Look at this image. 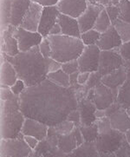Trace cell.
<instances>
[{
	"label": "cell",
	"instance_id": "cell-24",
	"mask_svg": "<svg viewBox=\"0 0 130 157\" xmlns=\"http://www.w3.org/2000/svg\"><path fill=\"white\" fill-rule=\"evenodd\" d=\"M17 79V73L14 66L5 59V61L1 63L0 87H11Z\"/></svg>",
	"mask_w": 130,
	"mask_h": 157
},
{
	"label": "cell",
	"instance_id": "cell-15",
	"mask_svg": "<svg viewBox=\"0 0 130 157\" xmlns=\"http://www.w3.org/2000/svg\"><path fill=\"white\" fill-rule=\"evenodd\" d=\"M88 0H59L56 7L59 12L78 18L88 6Z\"/></svg>",
	"mask_w": 130,
	"mask_h": 157
},
{
	"label": "cell",
	"instance_id": "cell-48",
	"mask_svg": "<svg viewBox=\"0 0 130 157\" xmlns=\"http://www.w3.org/2000/svg\"><path fill=\"white\" fill-rule=\"evenodd\" d=\"M91 3H95L98 5H102L104 7L110 6V5H116L120 0H89Z\"/></svg>",
	"mask_w": 130,
	"mask_h": 157
},
{
	"label": "cell",
	"instance_id": "cell-53",
	"mask_svg": "<svg viewBox=\"0 0 130 157\" xmlns=\"http://www.w3.org/2000/svg\"><path fill=\"white\" fill-rule=\"evenodd\" d=\"M124 67H125L126 69L128 70V69H130V59H128V60H125V62H124Z\"/></svg>",
	"mask_w": 130,
	"mask_h": 157
},
{
	"label": "cell",
	"instance_id": "cell-17",
	"mask_svg": "<svg viewBox=\"0 0 130 157\" xmlns=\"http://www.w3.org/2000/svg\"><path fill=\"white\" fill-rule=\"evenodd\" d=\"M122 40L113 25L109 27L105 32L101 33V36L96 45L101 51H109L114 49H119L122 44Z\"/></svg>",
	"mask_w": 130,
	"mask_h": 157
},
{
	"label": "cell",
	"instance_id": "cell-2",
	"mask_svg": "<svg viewBox=\"0 0 130 157\" xmlns=\"http://www.w3.org/2000/svg\"><path fill=\"white\" fill-rule=\"evenodd\" d=\"M4 55L5 59L14 66L18 79L25 82L26 87L39 84L47 78L49 73L61 68L60 63L42 55L39 46L26 52H19L15 56H7L5 53Z\"/></svg>",
	"mask_w": 130,
	"mask_h": 157
},
{
	"label": "cell",
	"instance_id": "cell-1",
	"mask_svg": "<svg viewBox=\"0 0 130 157\" xmlns=\"http://www.w3.org/2000/svg\"><path fill=\"white\" fill-rule=\"evenodd\" d=\"M20 109L25 117L55 126L78 109L75 90L58 86L49 79L35 86L26 87L19 95Z\"/></svg>",
	"mask_w": 130,
	"mask_h": 157
},
{
	"label": "cell",
	"instance_id": "cell-27",
	"mask_svg": "<svg viewBox=\"0 0 130 157\" xmlns=\"http://www.w3.org/2000/svg\"><path fill=\"white\" fill-rule=\"evenodd\" d=\"M117 101L125 109L130 107V69L127 70V79L118 90Z\"/></svg>",
	"mask_w": 130,
	"mask_h": 157
},
{
	"label": "cell",
	"instance_id": "cell-9",
	"mask_svg": "<svg viewBox=\"0 0 130 157\" xmlns=\"http://www.w3.org/2000/svg\"><path fill=\"white\" fill-rule=\"evenodd\" d=\"M13 36L17 41L20 52L29 51L32 48L38 46L44 39V36L38 31L32 32L21 27L15 28L13 31Z\"/></svg>",
	"mask_w": 130,
	"mask_h": 157
},
{
	"label": "cell",
	"instance_id": "cell-23",
	"mask_svg": "<svg viewBox=\"0 0 130 157\" xmlns=\"http://www.w3.org/2000/svg\"><path fill=\"white\" fill-rule=\"evenodd\" d=\"M112 128L125 134L130 129V117L125 108L121 107L109 117Z\"/></svg>",
	"mask_w": 130,
	"mask_h": 157
},
{
	"label": "cell",
	"instance_id": "cell-55",
	"mask_svg": "<svg viewBox=\"0 0 130 157\" xmlns=\"http://www.w3.org/2000/svg\"><path fill=\"white\" fill-rule=\"evenodd\" d=\"M127 109V112H128V116H129L130 117V107L129 108H128V109Z\"/></svg>",
	"mask_w": 130,
	"mask_h": 157
},
{
	"label": "cell",
	"instance_id": "cell-54",
	"mask_svg": "<svg viewBox=\"0 0 130 157\" xmlns=\"http://www.w3.org/2000/svg\"><path fill=\"white\" fill-rule=\"evenodd\" d=\"M125 135H126V137H127V139H128V141L130 143V129L128 130V131L126 132Z\"/></svg>",
	"mask_w": 130,
	"mask_h": 157
},
{
	"label": "cell",
	"instance_id": "cell-4",
	"mask_svg": "<svg viewBox=\"0 0 130 157\" xmlns=\"http://www.w3.org/2000/svg\"><path fill=\"white\" fill-rule=\"evenodd\" d=\"M51 46V58L60 63L76 60L81 56L85 45L80 37L66 35H49Z\"/></svg>",
	"mask_w": 130,
	"mask_h": 157
},
{
	"label": "cell",
	"instance_id": "cell-46",
	"mask_svg": "<svg viewBox=\"0 0 130 157\" xmlns=\"http://www.w3.org/2000/svg\"><path fill=\"white\" fill-rule=\"evenodd\" d=\"M24 139H25L26 143L28 144V146L32 150H34L36 147H37L38 143H39V140L38 139H36L34 136H24Z\"/></svg>",
	"mask_w": 130,
	"mask_h": 157
},
{
	"label": "cell",
	"instance_id": "cell-34",
	"mask_svg": "<svg viewBox=\"0 0 130 157\" xmlns=\"http://www.w3.org/2000/svg\"><path fill=\"white\" fill-rule=\"evenodd\" d=\"M52 127H53V129H54L55 134L63 136V135L70 134L71 132L74 130L75 125L73 122L69 121L68 119H66L64 121L59 122L58 124Z\"/></svg>",
	"mask_w": 130,
	"mask_h": 157
},
{
	"label": "cell",
	"instance_id": "cell-32",
	"mask_svg": "<svg viewBox=\"0 0 130 157\" xmlns=\"http://www.w3.org/2000/svg\"><path fill=\"white\" fill-rule=\"evenodd\" d=\"M81 132L85 142H95L99 136V128L96 122L90 126H80Z\"/></svg>",
	"mask_w": 130,
	"mask_h": 157
},
{
	"label": "cell",
	"instance_id": "cell-5",
	"mask_svg": "<svg viewBox=\"0 0 130 157\" xmlns=\"http://www.w3.org/2000/svg\"><path fill=\"white\" fill-rule=\"evenodd\" d=\"M124 136V133L114 128L99 134L95 144L101 157H115V153L120 147Z\"/></svg>",
	"mask_w": 130,
	"mask_h": 157
},
{
	"label": "cell",
	"instance_id": "cell-13",
	"mask_svg": "<svg viewBox=\"0 0 130 157\" xmlns=\"http://www.w3.org/2000/svg\"><path fill=\"white\" fill-rule=\"evenodd\" d=\"M60 14L56 5L44 7L42 15H41L40 23L38 26V32L44 37H47L50 34V30L57 22V17Z\"/></svg>",
	"mask_w": 130,
	"mask_h": 157
},
{
	"label": "cell",
	"instance_id": "cell-18",
	"mask_svg": "<svg viewBox=\"0 0 130 157\" xmlns=\"http://www.w3.org/2000/svg\"><path fill=\"white\" fill-rule=\"evenodd\" d=\"M15 28L10 25L7 29L1 31V52L7 56H15L20 52L17 41L13 36Z\"/></svg>",
	"mask_w": 130,
	"mask_h": 157
},
{
	"label": "cell",
	"instance_id": "cell-26",
	"mask_svg": "<svg viewBox=\"0 0 130 157\" xmlns=\"http://www.w3.org/2000/svg\"><path fill=\"white\" fill-rule=\"evenodd\" d=\"M69 156L81 157H101V155L95 147V142H85L76 147Z\"/></svg>",
	"mask_w": 130,
	"mask_h": 157
},
{
	"label": "cell",
	"instance_id": "cell-10",
	"mask_svg": "<svg viewBox=\"0 0 130 157\" xmlns=\"http://www.w3.org/2000/svg\"><path fill=\"white\" fill-rule=\"evenodd\" d=\"M84 142V139L82 135L80 127L75 126L74 130L70 134L61 136L58 135V144L57 147L62 152H63L69 156L75 150L76 147H78Z\"/></svg>",
	"mask_w": 130,
	"mask_h": 157
},
{
	"label": "cell",
	"instance_id": "cell-6",
	"mask_svg": "<svg viewBox=\"0 0 130 157\" xmlns=\"http://www.w3.org/2000/svg\"><path fill=\"white\" fill-rule=\"evenodd\" d=\"M32 151L25 141L22 133L17 138L1 139L0 141L1 157H29Z\"/></svg>",
	"mask_w": 130,
	"mask_h": 157
},
{
	"label": "cell",
	"instance_id": "cell-47",
	"mask_svg": "<svg viewBox=\"0 0 130 157\" xmlns=\"http://www.w3.org/2000/svg\"><path fill=\"white\" fill-rule=\"evenodd\" d=\"M121 105H120V103L118 102V101H115L114 103H112L111 105H110L109 108H107L105 109V114H106V117H109L111 115H113L115 112H116L119 109L121 108Z\"/></svg>",
	"mask_w": 130,
	"mask_h": 157
},
{
	"label": "cell",
	"instance_id": "cell-31",
	"mask_svg": "<svg viewBox=\"0 0 130 157\" xmlns=\"http://www.w3.org/2000/svg\"><path fill=\"white\" fill-rule=\"evenodd\" d=\"M120 36L122 43L130 42V23L118 19L112 25Z\"/></svg>",
	"mask_w": 130,
	"mask_h": 157
},
{
	"label": "cell",
	"instance_id": "cell-56",
	"mask_svg": "<svg viewBox=\"0 0 130 157\" xmlns=\"http://www.w3.org/2000/svg\"><path fill=\"white\" fill-rule=\"evenodd\" d=\"M129 1H130V0H129Z\"/></svg>",
	"mask_w": 130,
	"mask_h": 157
},
{
	"label": "cell",
	"instance_id": "cell-29",
	"mask_svg": "<svg viewBox=\"0 0 130 157\" xmlns=\"http://www.w3.org/2000/svg\"><path fill=\"white\" fill-rule=\"evenodd\" d=\"M11 0H1V31L10 25Z\"/></svg>",
	"mask_w": 130,
	"mask_h": 157
},
{
	"label": "cell",
	"instance_id": "cell-35",
	"mask_svg": "<svg viewBox=\"0 0 130 157\" xmlns=\"http://www.w3.org/2000/svg\"><path fill=\"white\" fill-rule=\"evenodd\" d=\"M120 9L119 19L130 23V1L129 0H120L117 4Z\"/></svg>",
	"mask_w": 130,
	"mask_h": 157
},
{
	"label": "cell",
	"instance_id": "cell-11",
	"mask_svg": "<svg viewBox=\"0 0 130 157\" xmlns=\"http://www.w3.org/2000/svg\"><path fill=\"white\" fill-rule=\"evenodd\" d=\"M105 7L102 5L91 3L89 1L86 10L82 13V15L78 18H76L78 21V24H79L81 33H83V32L90 31L94 28L95 21L101 13V11Z\"/></svg>",
	"mask_w": 130,
	"mask_h": 157
},
{
	"label": "cell",
	"instance_id": "cell-33",
	"mask_svg": "<svg viewBox=\"0 0 130 157\" xmlns=\"http://www.w3.org/2000/svg\"><path fill=\"white\" fill-rule=\"evenodd\" d=\"M101 36V33L95 31V29H91L90 31H87L81 34V40L82 41L83 44L87 45H93L96 44Z\"/></svg>",
	"mask_w": 130,
	"mask_h": 157
},
{
	"label": "cell",
	"instance_id": "cell-42",
	"mask_svg": "<svg viewBox=\"0 0 130 157\" xmlns=\"http://www.w3.org/2000/svg\"><path fill=\"white\" fill-rule=\"evenodd\" d=\"M25 88H26V85H25V82L22 81L21 79H17L15 83L10 87V90L14 93V95L19 96L21 93L25 90Z\"/></svg>",
	"mask_w": 130,
	"mask_h": 157
},
{
	"label": "cell",
	"instance_id": "cell-3",
	"mask_svg": "<svg viewBox=\"0 0 130 157\" xmlns=\"http://www.w3.org/2000/svg\"><path fill=\"white\" fill-rule=\"evenodd\" d=\"M25 117L20 109L19 96L0 101V137L1 139L19 136Z\"/></svg>",
	"mask_w": 130,
	"mask_h": 157
},
{
	"label": "cell",
	"instance_id": "cell-20",
	"mask_svg": "<svg viewBox=\"0 0 130 157\" xmlns=\"http://www.w3.org/2000/svg\"><path fill=\"white\" fill-rule=\"evenodd\" d=\"M31 0H11L10 6V25L19 27L25 13L30 7Z\"/></svg>",
	"mask_w": 130,
	"mask_h": 157
},
{
	"label": "cell",
	"instance_id": "cell-44",
	"mask_svg": "<svg viewBox=\"0 0 130 157\" xmlns=\"http://www.w3.org/2000/svg\"><path fill=\"white\" fill-rule=\"evenodd\" d=\"M15 96L16 95H14V93L11 91L10 87H1V89H0V98L1 99L0 100L5 101V100L12 98Z\"/></svg>",
	"mask_w": 130,
	"mask_h": 157
},
{
	"label": "cell",
	"instance_id": "cell-28",
	"mask_svg": "<svg viewBox=\"0 0 130 157\" xmlns=\"http://www.w3.org/2000/svg\"><path fill=\"white\" fill-rule=\"evenodd\" d=\"M47 79L54 82L55 84L64 88L70 87V75L65 73L62 69H58L55 71H52L48 74Z\"/></svg>",
	"mask_w": 130,
	"mask_h": 157
},
{
	"label": "cell",
	"instance_id": "cell-40",
	"mask_svg": "<svg viewBox=\"0 0 130 157\" xmlns=\"http://www.w3.org/2000/svg\"><path fill=\"white\" fill-rule=\"evenodd\" d=\"M105 10L107 11L109 17L112 25L115 23V21L119 19V17H120V9L117 6V5L107 6V7H105Z\"/></svg>",
	"mask_w": 130,
	"mask_h": 157
},
{
	"label": "cell",
	"instance_id": "cell-30",
	"mask_svg": "<svg viewBox=\"0 0 130 157\" xmlns=\"http://www.w3.org/2000/svg\"><path fill=\"white\" fill-rule=\"evenodd\" d=\"M111 25H112L111 20H110L109 17L105 8H104L103 10L101 11V13L98 16L93 29H95V31H97L100 33H103L108 29H109V27Z\"/></svg>",
	"mask_w": 130,
	"mask_h": 157
},
{
	"label": "cell",
	"instance_id": "cell-37",
	"mask_svg": "<svg viewBox=\"0 0 130 157\" xmlns=\"http://www.w3.org/2000/svg\"><path fill=\"white\" fill-rule=\"evenodd\" d=\"M61 69L67 73L68 75L74 74L75 72L79 71V64L78 61L76 60H72L70 62H66L64 63H61Z\"/></svg>",
	"mask_w": 130,
	"mask_h": 157
},
{
	"label": "cell",
	"instance_id": "cell-25",
	"mask_svg": "<svg viewBox=\"0 0 130 157\" xmlns=\"http://www.w3.org/2000/svg\"><path fill=\"white\" fill-rule=\"evenodd\" d=\"M30 156L35 157H48V156H56L63 157L67 156L64 153L62 152L57 147H54L48 142V140L44 138V140L39 141L37 147L32 151Z\"/></svg>",
	"mask_w": 130,
	"mask_h": 157
},
{
	"label": "cell",
	"instance_id": "cell-43",
	"mask_svg": "<svg viewBox=\"0 0 130 157\" xmlns=\"http://www.w3.org/2000/svg\"><path fill=\"white\" fill-rule=\"evenodd\" d=\"M67 119L69 121H71L75 123V126L80 127L81 126V116H80V111L78 109H76L75 110L71 111L69 114V116L67 117Z\"/></svg>",
	"mask_w": 130,
	"mask_h": 157
},
{
	"label": "cell",
	"instance_id": "cell-49",
	"mask_svg": "<svg viewBox=\"0 0 130 157\" xmlns=\"http://www.w3.org/2000/svg\"><path fill=\"white\" fill-rule=\"evenodd\" d=\"M31 1L42 5L43 7H48V6H55V5H56L59 0H31Z\"/></svg>",
	"mask_w": 130,
	"mask_h": 157
},
{
	"label": "cell",
	"instance_id": "cell-7",
	"mask_svg": "<svg viewBox=\"0 0 130 157\" xmlns=\"http://www.w3.org/2000/svg\"><path fill=\"white\" fill-rule=\"evenodd\" d=\"M124 58L120 55L119 49L101 51L98 71L101 76L108 75L124 65Z\"/></svg>",
	"mask_w": 130,
	"mask_h": 157
},
{
	"label": "cell",
	"instance_id": "cell-12",
	"mask_svg": "<svg viewBox=\"0 0 130 157\" xmlns=\"http://www.w3.org/2000/svg\"><path fill=\"white\" fill-rule=\"evenodd\" d=\"M115 101H117V96L110 88L104 85L101 81L95 87V97L93 102L96 109H106Z\"/></svg>",
	"mask_w": 130,
	"mask_h": 157
},
{
	"label": "cell",
	"instance_id": "cell-22",
	"mask_svg": "<svg viewBox=\"0 0 130 157\" xmlns=\"http://www.w3.org/2000/svg\"><path fill=\"white\" fill-rule=\"evenodd\" d=\"M57 23L59 24L62 29L63 35L70 36L74 37L81 36L82 33H81L78 21L76 18L60 13L57 17Z\"/></svg>",
	"mask_w": 130,
	"mask_h": 157
},
{
	"label": "cell",
	"instance_id": "cell-8",
	"mask_svg": "<svg viewBox=\"0 0 130 157\" xmlns=\"http://www.w3.org/2000/svg\"><path fill=\"white\" fill-rule=\"evenodd\" d=\"M101 50L96 44L84 47L81 56L77 58L80 72L98 71Z\"/></svg>",
	"mask_w": 130,
	"mask_h": 157
},
{
	"label": "cell",
	"instance_id": "cell-50",
	"mask_svg": "<svg viewBox=\"0 0 130 157\" xmlns=\"http://www.w3.org/2000/svg\"><path fill=\"white\" fill-rule=\"evenodd\" d=\"M90 76V72H80L78 73V77H77V81L78 83L81 85H84L87 83V82L89 80Z\"/></svg>",
	"mask_w": 130,
	"mask_h": 157
},
{
	"label": "cell",
	"instance_id": "cell-39",
	"mask_svg": "<svg viewBox=\"0 0 130 157\" xmlns=\"http://www.w3.org/2000/svg\"><path fill=\"white\" fill-rule=\"evenodd\" d=\"M38 46L43 56L46 58H51V46L48 37H44Z\"/></svg>",
	"mask_w": 130,
	"mask_h": 157
},
{
	"label": "cell",
	"instance_id": "cell-52",
	"mask_svg": "<svg viewBox=\"0 0 130 157\" xmlns=\"http://www.w3.org/2000/svg\"><path fill=\"white\" fill-rule=\"evenodd\" d=\"M95 115V117H96V119H100V118H102V117H106L105 109H96Z\"/></svg>",
	"mask_w": 130,
	"mask_h": 157
},
{
	"label": "cell",
	"instance_id": "cell-21",
	"mask_svg": "<svg viewBox=\"0 0 130 157\" xmlns=\"http://www.w3.org/2000/svg\"><path fill=\"white\" fill-rule=\"evenodd\" d=\"M78 109L80 111L81 125L82 126H90L92 123L96 122L95 111L96 107L95 103L87 98L78 101Z\"/></svg>",
	"mask_w": 130,
	"mask_h": 157
},
{
	"label": "cell",
	"instance_id": "cell-41",
	"mask_svg": "<svg viewBox=\"0 0 130 157\" xmlns=\"http://www.w3.org/2000/svg\"><path fill=\"white\" fill-rule=\"evenodd\" d=\"M96 123H97L98 128H99V134L109 131V130H110L112 128L109 117H102V118H100V119H97L96 120Z\"/></svg>",
	"mask_w": 130,
	"mask_h": 157
},
{
	"label": "cell",
	"instance_id": "cell-14",
	"mask_svg": "<svg viewBox=\"0 0 130 157\" xmlns=\"http://www.w3.org/2000/svg\"><path fill=\"white\" fill-rule=\"evenodd\" d=\"M43 8L44 7L42 5L31 1L30 7L27 12L25 13L24 19L19 27L32 32L38 31V26L40 23Z\"/></svg>",
	"mask_w": 130,
	"mask_h": 157
},
{
	"label": "cell",
	"instance_id": "cell-36",
	"mask_svg": "<svg viewBox=\"0 0 130 157\" xmlns=\"http://www.w3.org/2000/svg\"><path fill=\"white\" fill-rule=\"evenodd\" d=\"M115 157H130V143L128 141L126 135L122 139L120 147L115 153Z\"/></svg>",
	"mask_w": 130,
	"mask_h": 157
},
{
	"label": "cell",
	"instance_id": "cell-45",
	"mask_svg": "<svg viewBox=\"0 0 130 157\" xmlns=\"http://www.w3.org/2000/svg\"><path fill=\"white\" fill-rule=\"evenodd\" d=\"M120 55L124 58V60L130 59V42L123 43L121 46L119 48Z\"/></svg>",
	"mask_w": 130,
	"mask_h": 157
},
{
	"label": "cell",
	"instance_id": "cell-38",
	"mask_svg": "<svg viewBox=\"0 0 130 157\" xmlns=\"http://www.w3.org/2000/svg\"><path fill=\"white\" fill-rule=\"evenodd\" d=\"M101 77H102V76L99 73V71L91 72L89 80L87 82V83L84 84V85H85V86L87 87V89L90 90V89L95 88V87L101 81Z\"/></svg>",
	"mask_w": 130,
	"mask_h": 157
},
{
	"label": "cell",
	"instance_id": "cell-16",
	"mask_svg": "<svg viewBox=\"0 0 130 157\" xmlns=\"http://www.w3.org/2000/svg\"><path fill=\"white\" fill-rule=\"evenodd\" d=\"M48 129L49 126L44 122H41L32 118L25 117L21 133L24 136H31L36 137L39 141H42L47 137Z\"/></svg>",
	"mask_w": 130,
	"mask_h": 157
},
{
	"label": "cell",
	"instance_id": "cell-51",
	"mask_svg": "<svg viewBox=\"0 0 130 157\" xmlns=\"http://www.w3.org/2000/svg\"><path fill=\"white\" fill-rule=\"evenodd\" d=\"M61 34H62V29H61L59 24L56 22V24L50 30L49 35H61Z\"/></svg>",
	"mask_w": 130,
	"mask_h": 157
},
{
	"label": "cell",
	"instance_id": "cell-19",
	"mask_svg": "<svg viewBox=\"0 0 130 157\" xmlns=\"http://www.w3.org/2000/svg\"><path fill=\"white\" fill-rule=\"evenodd\" d=\"M127 79V69L124 66L120 67V69L115 70L108 75H105L101 77V82L107 87L110 88L115 96H118V90L120 87L125 82Z\"/></svg>",
	"mask_w": 130,
	"mask_h": 157
}]
</instances>
